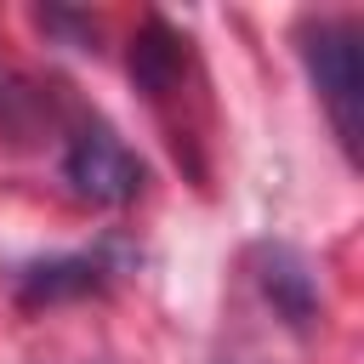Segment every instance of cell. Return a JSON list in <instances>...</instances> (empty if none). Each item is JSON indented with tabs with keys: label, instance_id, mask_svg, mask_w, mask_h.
Instances as JSON below:
<instances>
[{
	"label": "cell",
	"instance_id": "5b68a950",
	"mask_svg": "<svg viewBox=\"0 0 364 364\" xmlns=\"http://www.w3.org/2000/svg\"><path fill=\"white\" fill-rule=\"evenodd\" d=\"M182 74V34L165 23V17H148L131 40V80L148 91V97H165Z\"/></svg>",
	"mask_w": 364,
	"mask_h": 364
},
{
	"label": "cell",
	"instance_id": "7a4b0ae2",
	"mask_svg": "<svg viewBox=\"0 0 364 364\" xmlns=\"http://www.w3.org/2000/svg\"><path fill=\"white\" fill-rule=\"evenodd\" d=\"M63 182L91 205H131L148 182V165L108 125H85V131H74V142L63 154Z\"/></svg>",
	"mask_w": 364,
	"mask_h": 364
},
{
	"label": "cell",
	"instance_id": "277c9868",
	"mask_svg": "<svg viewBox=\"0 0 364 364\" xmlns=\"http://www.w3.org/2000/svg\"><path fill=\"white\" fill-rule=\"evenodd\" d=\"M119 267L102 256V250H74V256H46V262H28L17 273V307H57V301H80V296H97L108 290Z\"/></svg>",
	"mask_w": 364,
	"mask_h": 364
},
{
	"label": "cell",
	"instance_id": "3957f363",
	"mask_svg": "<svg viewBox=\"0 0 364 364\" xmlns=\"http://www.w3.org/2000/svg\"><path fill=\"white\" fill-rule=\"evenodd\" d=\"M250 279H256V290L273 301V313H279L284 324L307 330V324L318 318V279H313V267H307V256H301L296 245L262 239V245L250 250Z\"/></svg>",
	"mask_w": 364,
	"mask_h": 364
},
{
	"label": "cell",
	"instance_id": "6da1fadb",
	"mask_svg": "<svg viewBox=\"0 0 364 364\" xmlns=\"http://www.w3.org/2000/svg\"><path fill=\"white\" fill-rule=\"evenodd\" d=\"M301 63L318 85V102L341 136V148L358 159V131H364V63H358V28L341 17H307L296 28Z\"/></svg>",
	"mask_w": 364,
	"mask_h": 364
}]
</instances>
